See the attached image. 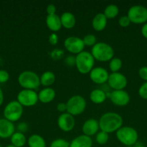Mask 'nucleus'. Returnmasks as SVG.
<instances>
[{
    "label": "nucleus",
    "instance_id": "1",
    "mask_svg": "<svg viewBox=\"0 0 147 147\" xmlns=\"http://www.w3.org/2000/svg\"><path fill=\"white\" fill-rule=\"evenodd\" d=\"M98 121L100 131L109 134L116 132L122 127L123 119L119 113L115 112H107L100 116Z\"/></svg>",
    "mask_w": 147,
    "mask_h": 147
},
{
    "label": "nucleus",
    "instance_id": "2",
    "mask_svg": "<svg viewBox=\"0 0 147 147\" xmlns=\"http://www.w3.org/2000/svg\"><path fill=\"white\" fill-rule=\"evenodd\" d=\"M91 54L95 60L99 62H108L115 55V51L111 45L106 42H97L91 50Z\"/></svg>",
    "mask_w": 147,
    "mask_h": 147
},
{
    "label": "nucleus",
    "instance_id": "3",
    "mask_svg": "<svg viewBox=\"0 0 147 147\" xmlns=\"http://www.w3.org/2000/svg\"><path fill=\"white\" fill-rule=\"evenodd\" d=\"M75 57V66L78 72L81 74H89L91 70L94 68L95 60L90 52L84 50L79 54L76 55Z\"/></svg>",
    "mask_w": 147,
    "mask_h": 147
},
{
    "label": "nucleus",
    "instance_id": "4",
    "mask_svg": "<svg viewBox=\"0 0 147 147\" xmlns=\"http://www.w3.org/2000/svg\"><path fill=\"white\" fill-rule=\"evenodd\" d=\"M17 81L20 87L27 90H35L40 86L39 76L31 70H24L20 73L17 78Z\"/></svg>",
    "mask_w": 147,
    "mask_h": 147
},
{
    "label": "nucleus",
    "instance_id": "5",
    "mask_svg": "<svg viewBox=\"0 0 147 147\" xmlns=\"http://www.w3.org/2000/svg\"><path fill=\"white\" fill-rule=\"evenodd\" d=\"M118 142L125 146H133L136 144L138 139L137 131L131 126H122L115 132Z\"/></svg>",
    "mask_w": 147,
    "mask_h": 147
},
{
    "label": "nucleus",
    "instance_id": "6",
    "mask_svg": "<svg viewBox=\"0 0 147 147\" xmlns=\"http://www.w3.org/2000/svg\"><path fill=\"white\" fill-rule=\"evenodd\" d=\"M66 104V112L73 116H79L84 113L86 107V101L83 96L74 95L69 98Z\"/></svg>",
    "mask_w": 147,
    "mask_h": 147
},
{
    "label": "nucleus",
    "instance_id": "7",
    "mask_svg": "<svg viewBox=\"0 0 147 147\" xmlns=\"http://www.w3.org/2000/svg\"><path fill=\"white\" fill-rule=\"evenodd\" d=\"M23 111V106L17 100H12L6 105L3 114L4 119L14 123L21 119Z\"/></svg>",
    "mask_w": 147,
    "mask_h": 147
},
{
    "label": "nucleus",
    "instance_id": "8",
    "mask_svg": "<svg viewBox=\"0 0 147 147\" xmlns=\"http://www.w3.org/2000/svg\"><path fill=\"white\" fill-rule=\"evenodd\" d=\"M127 16L131 23L135 24L147 22V8L142 5H134L130 7Z\"/></svg>",
    "mask_w": 147,
    "mask_h": 147
},
{
    "label": "nucleus",
    "instance_id": "9",
    "mask_svg": "<svg viewBox=\"0 0 147 147\" xmlns=\"http://www.w3.org/2000/svg\"><path fill=\"white\" fill-rule=\"evenodd\" d=\"M17 100L23 107H32L38 102V96L35 90L22 89L17 94Z\"/></svg>",
    "mask_w": 147,
    "mask_h": 147
},
{
    "label": "nucleus",
    "instance_id": "10",
    "mask_svg": "<svg viewBox=\"0 0 147 147\" xmlns=\"http://www.w3.org/2000/svg\"><path fill=\"white\" fill-rule=\"evenodd\" d=\"M63 45L69 53L76 55L83 52L85 47L82 39L74 36H71L65 39Z\"/></svg>",
    "mask_w": 147,
    "mask_h": 147
},
{
    "label": "nucleus",
    "instance_id": "11",
    "mask_svg": "<svg viewBox=\"0 0 147 147\" xmlns=\"http://www.w3.org/2000/svg\"><path fill=\"white\" fill-rule=\"evenodd\" d=\"M107 83L112 90H124L128 84V80L125 75L120 72L112 73L110 74Z\"/></svg>",
    "mask_w": 147,
    "mask_h": 147
},
{
    "label": "nucleus",
    "instance_id": "12",
    "mask_svg": "<svg viewBox=\"0 0 147 147\" xmlns=\"http://www.w3.org/2000/svg\"><path fill=\"white\" fill-rule=\"evenodd\" d=\"M89 78L93 83L101 85L108 83L110 73L108 70L102 67H95L89 73Z\"/></svg>",
    "mask_w": 147,
    "mask_h": 147
},
{
    "label": "nucleus",
    "instance_id": "13",
    "mask_svg": "<svg viewBox=\"0 0 147 147\" xmlns=\"http://www.w3.org/2000/svg\"><path fill=\"white\" fill-rule=\"evenodd\" d=\"M57 124L62 131L70 132L75 126L74 116L69 114L67 112L61 113L58 118Z\"/></svg>",
    "mask_w": 147,
    "mask_h": 147
},
{
    "label": "nucleus",
    "instance_id": "14",
    "mask_svg": "<svg viewBox=\"0 0 147 147\" xmlns=\"http://www.w3.org/2000/svg\"><path fill=\"white\" fill-rule=\"evenodd\" d=\"M110 100L117 106H125L129 103L131 98L128 92L125 90H112Z\"/></svg>",
    "mask_w": 147,
    "mask_h": 147
},
{
    "label": "nucleus",
    "instance_id": "15",
    "mask_svg": "<svg viewBox=\"0 0 147 147\" xmlns=\"http://www.w3.org/2000/svg\"><path fill=\"white\" fill-rule=\"evenodd\" d=\"M99 121L95 119H89L85 121L82 127L83 134L89 137L96 135L99 132Z\"/></svg>",
    "mask_w": 147,
    "mask_h": 147
},
{
    "label": "nucleus",
    "instance_id": "16",
    "mask_svg": "<svg viewBox=\"0 0 147 147\" xmlns=\"http://www.w3.org/2000/svg\"><path fill=\"white\" fill-rule=\"evenodd\" d=\"M15 132V126L14 123L6 119H0V138L8 139Z\"/></svg>",
    "mask_w": 147,
    "mask_h": 147
},
{
    "label": "nucleus",
    "instance_id": "17",
    "mask_svg": "<svg viewBox=\"0 0 147 147\" xmlns=\"http://www.w3.org/2000/svg\"><path fill=\"white\" fill-rule=\"evenodd\" d=\"M38 100L42 103H49L53 101L56 96V93L53 88L50 87L44 88L37 93Z\"/></svg>",
    "mask_w": 147,
    "mask_h": 147
},
{
    "label": "nucleus",
    "instance_id": "18",
    "mask_svg": "<svg viewBox=\"0 0 147 147\" xmlns=\"http://www.w3.org/2000/svg\"><path fill=\"white\" fill-rule=\"evenodd\" d=\"M92 146L93 141L92 138L84 134L75 137L69 144V147H92Z\"/></svg>",
    "mask_w": 147,
    "mask_h": 147
},
{
    "label": "nucleus",
    "instance_id": "19",
    "mask_svg": "<svg viewBox=\"0 0 147 147\" xmlns=\"http://www.w3.org/2000/svg\"><path fill=\"white\" fill-rule=\"evenodd\" d=\"M46 24L49 30L54 33L59 32L62 27L60 17L56 14L47 15L46 18Z\"/></svg>",
    "mask_w": 147,
    "mask_h": 147
},
{
    "label": "nucleus",
    "instance_id": "20",
    "mask_svg": "<svg viewBox=\"0 0 147 147\" xmlns=\"http://www.w3.org/2000/svg\"><path fill=\"white\" fill-rule=\"evenodd\" d=\"M107 24H108V19L105 17L103 13H97L92 19V28L97 32L103 31L107 27Z\"/></svg>",
    "mask_w": 147,
    "mask_h": 147
},
{
    "label": "nucleus",
    "instance_id": "21",
    "mask_svg": "<svg viewBox=\"0 0 147 147\" xmlns=\"http://www.w3.org/2000/svg\"><path fill=\"white\" fill-rule=\"evenodd\" d=\"M61 25L63 28L67 29V30H71L74 28L76 24V20L74 14L70 11H66L63 12L61 15Z\"/></svg>",
    "mask_w": 147,
    "mask_h": 147
},
{
    "label": "nucleus",
    "instance_id": "22",
    "mask_svg": "<svg viewBox=\"0 0 147 147\" xmlns=\"http://www.w3.org/2000/svg\"><path fill=\"white\" fill-rule=\"evenodd\" d=\"M89 99L95 104H101L107 99L106 93L99 88L94 89L89 94Z\"/></svg>",
    "mask_w": 147,
    "mask_h": 147
},
{
    "label": "nucleus",
    "instance_id": "23",
    "mask_svg": "<svg viewBox=\"0 0 147 147\" xmlns=\"http://www.w3.org/2000/svg\"><path fill=\"white\" fill-rule=\"evenodd\" d=\"M56 75L52 71H46L42 73L40 77V85L45 88L50 87L56 81Z\"/></svg>",
    "mask_w": 147,
    "mask_h": 147
},
{
    "label": "nucleus",
    "instance_id": "24",
    "mask_svg": "<svg viewBox=\"0 0 147 147\" xmlns=\"http://www.w3.org/2000/svg\"><path fill=\"white\" fill-rule=\"evenodd\" d=\"M11 144L16 147H23L27 144V139L24 134L15 131L10 137Z\"/></svg>",
    "mask_w": 147,
    "mask_h": 147
},
{
    "label": "nucleus",
    "instance_id": "25",
    "mask_svg": "<svg viewBox=\"0 0 147 147\" xmlns=\"http://www.w3.org/2000/svg\"><path fill=\"white\" fill-rule=\"evenodd\" d=\"M29 147H46V142L44 138L39 134H33L27 139Z\"/></svg>",
    "mask_w": 147,
    "mask_h": 147
},
{
    "label": "nucleus",
    "instance_id": "26",
    "mask_svg": "<svg viewBox=\"0 0 147 147\" xmlns=\"http://www.w3.org/2000/svg\"><path fill=\"white\" fill-rule=\"evenodd\" d=\"M104 15L108 20H112L115 18L119 14V8L116 4H111L105 7L103 11Z\"/></svg>",
    "mask_w": 147,
    "mask_h": 147
},
{
    "label": "nucleus",
    "instance_id": "27",
    "mask_svg": "<svg viewBox=\"0 0 147 147\" xmlns=\"http://www.w3.org/2000/svg\"><path fill=\"white\" fill-rule=\"evenodd\" d=\"M122 65V62L118 57H115L111 59L109 61V69L112 73H118L120 71Z\"/></svg>",
    "mask_w": 147,
    "mask_h": 147
},
{
    "label": "nucleus",
    "instance_id": "28",
    "mask_svg": "<svg viewBox=\"0 0 147 147\" xmlns=\"http://www.w3.org/2000/svg\"><path fill=\"white\" fill-rule=\"evenodd\" d=\"M95 141L99 145L106 144L109 141V134L106 132L100 131L95 135Z\"/></svg>",
    "mask_w": 147,
    "mask_h": 147
},
{
    "label": "nucleus",
    "instance_id": "29",
    "mask_svg": "<svg viewBox=\"0 0 147 147\" xmlns=\"http://www.w3.org/2000/svg\"><path fill=\"white\" fill-rule=\"evenodd\" d=\"M84 46L86 47H93L97 42V37L93 34H87L82 38Z\"/></svg>",
    "mask_w": 147,
    "mask_h": 147
},
{
    "label": "nucleus",
    "instance_id": "30",
    "mask_svg": "<svg viewBox=\"0 0 147 147\" xmlns=\"http://www.w3.org/2000/svg\"><path fill=\"white\" fill-rule=\"evenodd\" d=\"M70 142L63 139H54L50 143V147H69Z\"/></svg>",
    "mask_w": 147,
    "mask_h": 147
},
{
    "label": "nucleus",
    "instance_id": "31",
    "mask_svg": "<svg viewBox=\"0 0 147 147\" xmlns=\"http://www.w3.org/2000/svg\"><path fill=\"white\" fill-rule=\"evenodd\" d=\"M138 95L141 98L147 100V82H145L140 86L138 89Z\"/></svg>",
    "mask_w": 147,
    "mask_h": 147
},
{
    "label": "nucleus",
    "instance_id": "32",
    "mask_svg": "<svg viewBox=\"0 0 147 147\" xmlns=\"http://www.w3.org/2000/svg\"><path fill=\"white\" fill-rule=\"evenodd\" d=\"M131 21L127 15H122L118 20V24L121 27H127L131 24Z\"/></svg>",
    "mask_w": 147,
    "mask_h": 147
},
{
    "label": "nucleus",
    "instance_id": "33",
    "mask_svg": "<svg viewBox=\"0 0 147 147\" xmlns=\"http://www.w3.org/2000/svg\"><path fill=\"white\" fill-rule=\"evenodd\" d=\"M63 55V50H60V49H54L50 53V57L53 60H59L61 58Z\"/></svg>",
    "mask_w": 147,
    "mask_h": 147
},
{
    "label": "nucleus",
    "instance_id": "34",
    "mask_svg": "<svg viewBox=\"0 0 147 147\" xmlns=\"http://www.w3.org/2000/svg\"><path fill=\"white\" fill-rule=\"evenodd\" d=\"M10 79V74L4 70H0V83H7Z\"/></svg>",
    "mask_w": 147,
    "mask_h": 147
},
{
    "label": "nucleus",
    "instance_id": "35",
    "mask_svg": "<svg viewBox=\"0 0 147 147\" xmlns=\"http://www.w3.org/2000/svg\"><path fill=\"white\" fill-rule=\"evenodd\" d=\"M17 130L20 133H26L28 131V124L26 122H20L17 124Z\"/></svg>",
    "mask_w": 147,
    "mask_h": 147
},
{
    "label": "nucleus",
    "instance_id": "36",
    "mask_svg": "<svg viewBox=\"0 0 147 147\" xmlns=\"http://www.w3.org/2000/svg\"><path fill=\"white\" fill-rule=\"evenodd\" d=\"M138 76L142 80H145L147 82V66H144L141 67L138 70Z\"/></svg>",
    "mask_w": 147,
    "mask_h": 147
},
{
    "label": "nucleus",
    "instance_id": "37",
    "mask_svg": "<svg viewBox=\"0 0 147 147\" xmlns=\"http://www.w3.org/2000/svg\"><path fill=\"white\" fill-rule=\"evenodd\" d=\"M75 61H76V57L74 55H69L64 59V63L69 67L75 65Z\"/></svg>",
    "mask_w": 147,
    "mask_h": 147
},
{
    "label": "nucleus",
    "instance_id": "38",
    "mask_svg": "<svg viewBox=\"0 0 147 147\" xmlns=\"http://www.w3.org/2000/svg\"><path fill=\"white\" fill-rule=\"evenodd\" d=\"M48 42L51 45H56L59 42V36L56 34V33L53 32L50 34L48 37Z\"/></svg>",
    "mask_w": 147,
    "mask_h": 147
},
{
    "label": "nucleus",
    "instance_id": "39",
    "mask_svg": "<svg viewBox=\"0 0 147 147\" xmlns=\"http://www.w3.org/2000/svg\"><path fill=\"white\" fill-rule=\"evenodd\" d=\"M46 12L48 15H53L56 14V7L53 4H50L46 7Z\"/></svg>",
    "mask_w": 147,
    "mask_h": 147
},
{
    "label": "nucleus",
    "instance_id": "40",
    "mask_svg": "<svg viewBox=\"0 0 147 147\" xmlns=\"http://www.w3.org/2000/svg\"><path fill=\"white\" fill-rule=\"evenodd\" d=\"M56 109L58 110V111L61 112V113L66 112V103H59L56 106Z\"/></svg>",
    "mask_w": 147,
    "mask_h": 147
},
{
    "label": "nucleus",
    "instance_id": "41",
    "mask_svg": "<svg viewBox=\"0 0 147 147\" xmlns=\"http://www.w3.org/2000/svg\"><path fill=\"white\" fill-rule=\"evenodd\" d=\"M99 89H101L102 90H103L104 92H105V93H109V92H111L112 91V89L110 88V87L109 86H108V83H105V84H102L100 86V88H99Z\"/></svg>",
    "mask_w": 147,
    "mask_h": 147
},
{
    "label": "nucleus",
    "instance_id": "42",
    "mask_svg": "<svg viewBox=\"0 0 147 147\" xmlns=\"http://www.w3.org/2000/svg\"><path fill=\"white\" fill-rule=\"evenodd\" d=\"M141 34L143 35V37L147 39V22L145 23L141 27Z\"/></svg>",
    "mask_w": 147,
    "mask_h": 147
},
{
    "label": "nucleus",
    "instance_id": "43",
    "mask_svg": "<svg viewBox=\"0 0 147 147\" xmlns=\"http://www.w3.org/2000/svg\"><path fill=\"white\" fill-rule=\"evenodd\" d=\"M4 93H3L2 90H1V88H0V106L2 105L3 102H4Z\"/></svg>",
    "mask_w": 147,
    "mask_h": 147
},
{
    "label": "nucleus",
    "instance_id": "44",
    "mask_svg": "<svg viewBox=\"0 0 147 147\" xmlns=\"http://www.w3.org/2000/svg\"><path fill=\"white\" fill-rule=\"evenodd\" d=\"M6 147H16V146H13V145H12V144H10V145H8V146H6Z\"/></svg>",
    "mask_w": 147,
    "mask_h": 147
},
{
    "label": "nucleus",
    "instance_id": "45",
    "mask_svg": "<svg viewBox=\"0 0 147 147\" xmlns=\"http://www.w3.org/2000/svg\"><path fill=\"white\" fill-rule=\"evenodd\" d=\"M135 147H145V146H143V145H141V144H140V145H138V146H136Z\"/></svg>",
    "mask_w": 147,
    "mask_h": 147
},
{
    "label": "nucleus",
    "instance_id": "46",
    "mask_svg": "<svg viewBox=\"0 0 147 147\" xmlns=\"http://www.w3.org/2000/svg\"><path fill=\"white\" fill-rule=\"evenodd\" d=\"M125 147H133V146H125Z\"/></svg>",
    "mask_w": 147,
    "mask_h": 147
},
{
    "label": "nucleus",
    "instance_id": "47",
    "mask_svg": "<svg viewBox=\"0 0 147 147\" xmlns=\"http://www.w3.org/2000/svg\"><path fill=\"white\" fill-rule=\"evenodd\" d=\"M0 147H2V146H1V145H0Z\"/></svg>",
    "mask_w": 147,
    "mask_h": 147
}]
</instances>
